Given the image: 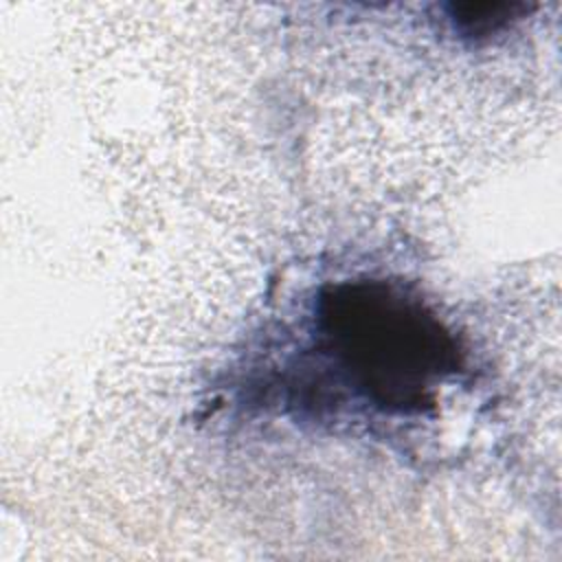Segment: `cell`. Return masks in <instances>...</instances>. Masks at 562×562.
Wrapping results in <instances>:
<instances>
[{"instance_id":"6da1fadb","label":"cell","mask_w":562,"mask_h":562,"mask_svg":"<svg viewBox=\"0 0 562 562\" xmlns=\"http://www.w3.org/2000/svg\"><path fill=\"white\" fill-rule=\"evenodd\" d=\"M318 351L345 386L384 413L413 415L461 364L446 325L397 283L356 279L325 288L314 307Z\"/></svg>"},{"instance_id":"7a4b0ae2","label":"cell","mask_w":562,"mask_h":562,"mask_svg":"<svg viewBox=\"0 0 562 562\" xmlns=\"http://www.w3.org/2000/svg\"><path fill=\"white\" fill-rule=\"evenodd\" d=\"M454 29L463 37L481 40L509 26L529 11L527 2H454L448 7Z\"/></svg>"}]
</instances>
